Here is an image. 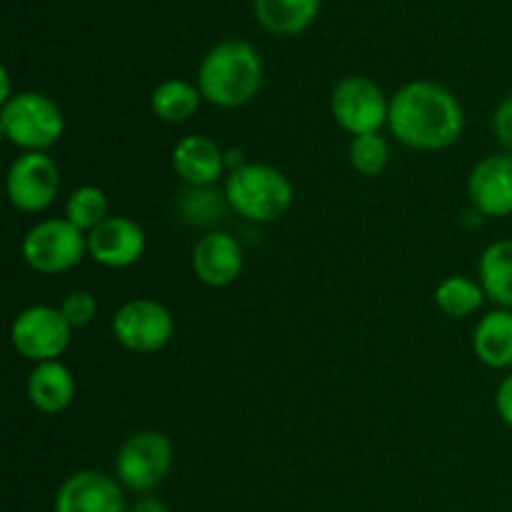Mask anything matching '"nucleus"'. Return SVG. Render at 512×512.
Returning a JSON list of instances; mask_svg holds the SVG:
<instances>
[{"mask_svg":"<svg viewBox=\"0 0 512 512\" xmlns=\"http://www.w3.org/2000/svg\"><path fill=\"white\" fill-rule=\"evenodd\" d=\"M388 128L405 148L435 153L463 138L465 113L448 88L433 80H413L390 98Z\"/></svg>","mask_w":512,"mask_h":512,"instance_id":"f257e3e1","label":"nucleus"},{"mask_svg":"<svg viewBox=\"0 0 512 512\" xmlns=\"http://www.w3.org/2000/svg\"><path fill=\"white\" fill-rule=\"evenodd\" d=\"M263 58L245 40H223L198 65V88L215 108H243L263 88Z\"/></svg>","mask_w":512,"mask_h":512,"instance_id":"f03ea898","label":"nucleus"},{"mask_svg":"<svg viewBox=\"0 0 512 512\" xmlns=\"http://www.w3.org/2000/svg\"><path fill=\"white\" fill-rule=\"evenodd\" d=\"M223 193L233 213L263 225L285 218L295 195L288 175L268 163H245L228 173Z\"/></svg>","mask_w":512,"mask_h":512,"instance_id":"7ed1b4c3","label":"nucleus"},{"mask_svg":"<svg viewBox=\"0 0 512 512\" xmlns=\"http://www.w3.org/2000/svg\"><path fill=\"white\" fill-rule=\"evenodd\" d=\"M0 133L20 153H48L65 133V115L53 98L20 90L0 108Z\"/></svg>","mask_w":512,"mask_h":512,"instance_id":"20e7f679","label":"nucleus"},{"mask_svg":"<svg viewBox=\"0 0 512 512\" xmlns=\"http://www.w3.org/2000/svg\"><path fill=\"white\" fill-rule=\"evenodd\" d=\"M20 255L40 275L68 273L88 255V235L65 218L40 220L25 233Z\"/></svg>","mask_w":512,"mask_h":512,"instance_id":"39448f33","label":"nucleus"},{"mask_svg":"<svg viewBox=\"0 0 512 512\" xmlns=\"http://www.w3.org/2000/svg\"><path fill=\"white\" fill-rule=\"evenodd\" d=\"M173 470V443L160 430H138L115 455V478L125 490L150 495Z\"/></svg>","mask_w":512,"mask_h":512,"instance_id":"423d86ee","label":"nucleus"},{"mask_svg":"<svg viewBox=\"0 0 512 512\" xmlns=\"http://www.w3.org/2000/svg\"><path fill=\"white\" fill-rule=\"evenodd\" d=\"M330 113L335 123L353 138L368 133H380L388 125L390 100L383 88L365 75H348L338 80L330 93Z\"/></svg>","mask_w":512,"mask_h":512,"instance_id":"0eeeda50","label":"nucleus"},{"mask_svg":"<svg viewBox=\"0 0 512 512\" xmlns=\"http://www.w3.org/2000/svg\"><path fill=\"white\" fill-rule=\"evenodd\" d=\"M73 328L53 305H30L15 315L10 325V343L20 358L30 363L58 360L68 350Z\"/></svg>","mask_w":512,"mask_h":512,"instance_id":"6e6552de","label":"nucleus"},{"mask_svg":"<svg viewBox=\"0 0 512 512\" xmlns=\"http://www.w3.org/2000/svg\"><path fill=\"white\" fill-rule=\"evenodd\" d=\"M113 338L130 353H158L170 343L175 320L165 305L153 298H133L120 305L113 315Z\"/></svg>","mask_w":512,"mask_h":512,"instance_id":"1a4fd4ad","label":"nucleus"},{"mask_svg":"<svg viewBox=\"0 0 512 512\" xmlns=\"http://www.w3.org/2000/svg\"><path fill=\"white\" fill-rule=\"evenodd\" d=\"M5 193L20 213H43L60 193V165L48 153H20L5 175Z\"/></svg>","mask_w":512,"mask_h":512,"instance_id":"9d476101","label":"nucleus"},{"mask_svg":"<svg viewBox=\"0 0 512 512\" xmlns=\"http://www.w3.org/2000/svg\"><path fill=\"white\" fill-rule=\"evenodd\" d=\"M53 512H125L123 485L100 470H78L60 483Z\"/></svg>","mask_w":512,"mask_h":512,"instance_id":"9b49d317","label":"nucleus"},{"mask_svg":"<svg viewBox=\"0 0 512 512\" xmlns=\"http://www.w3.org/2000/svg\"><path fill=\"white\" fill-rule=\"evenodd\" d=\"M143 253L145 230L125 215H110L88 233V255L103 268H130L143 258Z\"/></svg>","mask_w":512,"mask_h":512,"instance_id":"f8f14e48","label":"nucleus"},{"mask_svg":"<svg viewBox=\"0 0 512 512\" xmlns=\"http://www.w3.org/2000/svg\"><path fill=\"white\" fill-rule=\"evenodd\" d=\"M468 198L483 218L512 215V155L495 153L480 160L470 170Z\"/></svg>","mask_w":512,"mask_h":512,"instance_id":"ddd939ff","label":"nucleus"},{"mask_svg":"<svg viewBox=\"0 0 512 512\" xmlns=\"http://www.w3.org/2000/svg\"><path fill=\"white\" fill-rule=\"evenodd\" d=\"M195 278L208 288H228L243 273V248L238 240L223 230H210L195 243L190 255Z\"/></svg>","mask_w":512,"mask_h":512,"instance_id":"4468645a","label":"nucleus"},{"mask_svg":"<svg viewBox=\"0 0 512 512\" xmlns=\"http://www.w3.org/2000/svg\"><path fill=\"white\" fill-rule=\"evenodd\" d=\"M173 170L188 188H210L225 173V150L213 138L190 133L175 143Z\"/></svg>","mask_w":512,"mask_h":512,"instance_id":"2eb2a0df","label":"nucleus"},{"mask_svg":"<svg viewBox=\"0 0 512 512\" xmlns=\"http://www.w3.org/2000/svg\"><path fill=\"white\" fill-rule=\"evenodd\" d=\"M28 400L45 415H58L75 400V378L60 360L38 363L28 378Z\"/></svg>","mask_w":512,"mask_h":512,"instance_id":"dca6fc26","label":"nucleus"},{"mask_svg":"<svg viewBox=\"0 0 512 512\" xmlns=\"http://www.w3.org/2000/svg\"><path fill=\"white\" fill-rule=\"evenodd\" d=\"M473 353L493 370L512 368V310L495 308L473 330Z\"/></svg>","mask_w":512,"mask_h":512,"instance_id":"f3484780","label":"nucleus"},{"mask_svg":"<svg viewBox=\"0 0 512 512\" xmlns=\"http://www.w3.org/2000/svg\"><path fill=\"white\" fill-rule=\"evenodd\" d=\"M255 20L268 33L300 35L315 23L320 13V0H253Z\"/></svg>","mask_w":512,"mask_h":512,"instance_id":"a211bd4d","label":"nucleus"},{"mask_svg":"<svg viewBox=\"0 0 512 512\" xmlns=\"http://www.w3.org/2000/svg\"><path fill=\"white\" fill-rule=\"evenodd\" d=\"M480 285L498 308L512 310V238L490 243L478 263Z\"/></svg>","mask_w":512,"mask_h":512,"instance_id":"6ab92c4d","label":"nucleus"},{"mask_svg":"<svg viewBox=\"0 0 512 512\" xmlns=\"http://www.w3.org/2000/svg\"><path fill=\"white\" fill-rule=\"evenodd\" d=\"M200 103H203V93L198 85L188 83V80H163L155 85L153 95H150V110L160 123L180 125L188 123L195 113H198Z\"/></svg>","mask_w":512,"mask_h":512,"instance_id":"aec40b11","label":"nucleus"},{"mask_svg":"<svg viewBox=\"0 0 512 512\" xmlns=\"http://www.w3.org/2000/svg\"><path fill=\"white\" fill-rule=\"evenodd\" d=\"M485 290L480 280L465 278V275H448L443 283L435 288V305L448 318L460 320L478 313L485 303Z\"/></svg>","mask_w":512,"mask_h":512,"instance_id":"412c9836","label":"nucleus"},{"mask_svg":"<svg viewBox=\"0 0 512 512\" xmlns=\"http://www.w3.org/2000/svg\"><path fill=\"white\" fill-rule=\"evenodd\" d=\"M108 215V198L98 185H80L65 200V220L83 230L85 235L98 228Z\"/></svg>","mask_w":512,"mask_h":512,"instance_id":"4be33fe9","label":"nucleus"},{"mask_svg":"<svg viewBox=\"0 0 512 512\" xmlns=\"http://www.w3.org/2000/svg\"><path fill=\"white\" fill-rule=\"evenodd\" d=\"M225 208H230L228 200H225V193L215 190V185H210V188H188L183 200H180V213H183V218L190 225H200V228H208V225L218 223L223 218Z\"/></svg>","mask_w":512,"mask_h":512,"instance_id":"5701e85b","label":"nucleus"},{"mask_svg":"<svg viewBox=\"0 0 512 512\" xmlns=\"http://www.w3.org/2000/svg\"><path fill=\"white\" fill-rule=\"evenodd\" d=\"M348 160L358 175H363V178H378V175L388 168V140L380 133L358 135V138L350 140Z\"/></svg>","mask_w":512,"mask_h":512,"instance_id":"b1692460","label":"nucleus"},{"mask_svg":"<svg viewBox=\"0 0 512 512\" xmlns=\"http://www.w3.org/2000/svg\"><path fill=\"white\" fill-rule=\"evenodd\" d=\"M60 313L65 315V320L70 323V328H85V325L93 323V318L98 315V300L88 290H73L63 298L60 303Z\"/></svg>","mask_w":512,"mask_h":512,"instance_id":"393cba45","label":"nucleus"},{"mask_svg":"<svg viewBox=\"0 0 512 512\" xmlns=\"http://www.w3.org/2000/svg\"><path fill=\"white\" fill-rule=\"evenodd\" d=\"M493 133L498 143L503 145L505 153L512 155V95L500 100L493 113Z\"/></svg>","mask_w":512,"mask_h":512,"instance_id":"a878e982","label":"nucleus"},{"mask_svg":"<svg viewBox=\"0 0 512 512\" xmlns=\"http://www.w3.org/2000/svg\"><path fill=\"white\" fill-rule=\"evenodd\" d=\"M495 408H498L500 420L512 428V373L505 375L495 390Z\"/></svg>","mask_w":512,"mask_h":512,"instance_id":"bb28decb","label":"nucleus"},{"mask_svg":"<svg viewBox=\"0 0 512 512\" xmlns=\"http://www.w3.org/2000/svg\"><path fill=\"white\" fill-rule=\"evenodd\" d=\"M130 512H168V508H165L163 500L153 498V495H143V498L135 500Z\"/></svg>","mask_w":512,"mask_h":512,"instance_id":"cd10ccee","label":"nucleus"},{"mask_svg":"<svg viewBox=\"0 0 512 512\" xmlns=\"http://www.w3.org/2000/svg\"><path fill=\"white\" fill-rule=\"evenodd\" d=\"M245 165V153L240 148H230V150H225V170H228V173H233V170H238V168H243Z\"/></svg>","mask_w":512,"mask_h":512,"instance_id":"c85d7f7f","label":"nucleus"},{"mask_svg":"<svg viewBox=\"0 0 512 512\" xmlns=\"http://www.w3.org/2000/svg\"><path fill=\"white\" fill-rule=\"evenodd\" d=\"M10 98H13V93H10V73L8 68H0V103H8Z\"/></svg>","mask_w":512,"mask_h":512,"instance_id":"c756f323","label":"nucleus"}]
</instances>
